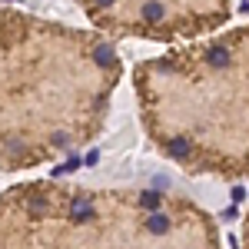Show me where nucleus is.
<instances>
[{"instance_id":"f257e3e1","label":"nucleus","mask_w":249,"mask_h":249,"mask_svg":"<svg viewBox=\"0 0 249 249\" xmlns=\"http://www.w3.org/2000/svg\"><path fill=\"white\" fill-rule=\"evenodd\" d=\"M146 226H150L153 232H166V230H170V219L156 213V216H150V223H146Z\"/></svg>"},{"instance_id":"f03ea898","label":"nucleus","mask_w":249,"mask_h":249,"mask_svg":"<svg viewBox=\"0 0 249 249\" xmlns=\"http://www.w3.org/2000/svg\"><path fill=\"white\" fill-rule=\"evenodd\" d=\"M140 203H143L146 210H156V206H160V196H156V193H143V196H140Z\"/></svg>"}]
</instances>
